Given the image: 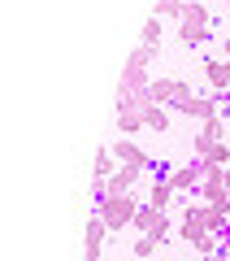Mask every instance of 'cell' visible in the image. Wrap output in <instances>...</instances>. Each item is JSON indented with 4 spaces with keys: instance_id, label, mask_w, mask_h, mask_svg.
<instances>
[{
    "instance_id": "1",
    "label": "cell",
    "mask_w": 230,
    "mask_h": 261,
    "mask_svg": "<svg viewBox=\"0 0 230 261\" xmlns=\"http://www.w3.org/2000/svg\"><path fill=\"white\" fill-rule=\"evenodd\" d=\"M204 231L226 235L230 222H226V214H221V209H213V205H191V209H187V218H183V226H178V235L191 244L195 235H204Z\"/></svg>"
},
{
    "instance_id": "18",
    "label": "cell",
    "mask_w": 230,
    "mask_h": 261,
    "mask_svg": "<svg viewBox=\"0 0 230 261\" xmlns=\"http://www.w3.org/2000/svg\"><path fill=\"white\" fill-rule=\"evenodd\" d=\"M209 166H230V144H226V140L209 152Z\"/></svg>"
},
{
    "instance_id": "5",
    "label": "cell",
    "mask_w": 230,
    "mask_h": 261,
    "mask_svg": "<svg viewBox=\"0 0 230 261\" xmlns=\"http://www.w3.org/2000/svg\"><path fill=\"white\" fill-rule=\"evenodd\" d=\"M104 235H113V231H109V222H104L100 214H92V222H87V235H83V257H87V261H100V252H104Z\"/></svg>"
},
{
    "instance_id": "9",
    "label": "cell",
    "mask_w": 230,
    "mask_h": 261,
    "mask_svg": "<svg viewBox=\"0 0 230 261\" xmlns=\"http://www.w3.org/2000/svg\"><path fill=\"white\" fill-rule=\"evenodd\" d=\"M204 79H209L213 92H230V61H221V57H209V61H204Z\"/></svg>"
},
{
    "instance_id": "8",
    "label": "cell",
    "mask_w": 230,
    "mask_h": 261,
    "mask_svg": "<svg viewBox=\"0 0 230 261\" xmlns=\"http://www.w3.org/2000/svg\"><path fill=\"white\" fill-rule=\"evenodd\" d=\"M217 105H221L217 96H191V100L183 105V113H187V118H195V122H217L221 118Z\"/></svg>"
},
{
    "instance_id": "4",
    "label": "cell",
    "mask_w": 230,
    "mask_h": 261,
    "mask_svg": "<svg viewBox=\"0 0 230 261\" xmlns=\"http://www.w3.org/2000/svg\"><path fill=\"white\" fill-rule=\"evenodd\" d=\"M148 96H152V100L157 105H174V109H183L187 100H191V87L183 83V79H152V87H148Z\"/></svg>"
},
{
    "instance_id": "13",
    "label": "cell",
    "mask_w": 230,
    "mask_h": 261,
    "mask_svg": "<svg viewBox=\"0 0 230 261\" xmlns=\"http://www.w3.org/2000/svg\"><path fill=\"white\" fill-rule=\"evenodd\" d=\"M118 166H122V161L113 157V148H100V152H96V178H113V174H118Z\"/></svg>"
},
{
    "instance_id": "15",
    "label": "cell",
    "mask_w": 230,
    "mask_h": 261,
    "mask_svg": "<svg viewBox=\"0 0 230 261\" xmlns=\"http://www.w3.org/2000/svg\"><path fill=\"white\" fill-rule=\"evenodd\" d=\"M191 248L200 252V257H213V252H217V235H213V231H204V235H195V240H191Z\"/></svg>"
},
{
    "instance_id": "2",
    "label": "cell",
    "mask_w": 230,
    "mask_h": 261,
    "mask_svg": "<svg viewBox=\"0 0 230 261\" xmlns=\"http://www.w3.org/2000/svg\"><path fill=\"white\" fill-rule=\"evenodd\" d=\"M96 214L109 222V231H126V226H135V214H139V200L135 192H122V196H104L100 205H96Z\"/></svg>"
},
{
    "instance_id": "12",
    "label": "cell",
    "mask_w": 230,
    "mask_h": 261,
    "mask_svg": "<svg viewBox=\"0 0 230 261\" xmlns=\"http://www.w3.org/2000/svg\"><path fill=\"white\" fill-rule=\"evenodd\" d=\"M169 200H174V187H169V178H157V187H152V196H148V205L165 214V209H169Z\"/></svg>"
},
{
    "instance_id": "20",
    "label": "cell",
    "mask_w": 230,
    "mask_h": 261,
    "mask_svg": "<svg viewBox=\"0 0 230 261\" xmlns=\"http://www.w3.org/2000/svg\"><path fill=\"white\" fill-rule=\"evenodd\" d=\"M226 187H230V166H226Z\"/></svg>"
},
{
    "instance_id": "17",
    "label": "cell",
    "mask_w": 230,
    "mask_h": 261,
    "mask_svg": "<svg viewBox=\"0 0 230 261\" xmlns=\"http://www.w3.org/2000/svg\"><path fill=\"white\" fill-rule=\"evenodd\" d=\"M152 252H157V240H152V235H139V240H135V257H139V261H148Z\"/></svg>"
},
{
    "instance_id": "10",
    "label": "cell",
    "mask_w": 230,
    "mask_h": 261,
    "mask_svg": "<svg viewBox=\"0 0 230 261\" xmlns=\"http://www.w3.org/2000/svg\"><path fill=\"white\" fill-rule=\"evenodd\" d=\"M139 126H143V113H139L130 100H118V130L122 135H135Z\"/></svg>"
},
{
    "instance_id": "14",
    "label": "cell",
    "mask_w": 230,
    "mask_h": 261,
    "mask_svg": "<svg viewBox=\"0 0 230 261\" xmlns=\"http://www.w3.org/2000/svg\"><path fill=\"white\" fill-rule=\"evenodd\" d=\"M161 39H165L161 18H148V22H143V48H161Z\"/></svg>"
},
{
    "instance_id": "11",
    "label": "cell",
    "mask_w": 230,
    "mask_h": 261,
    "mask_svg": "<svg viewBox=\"0 0 230 261\" xmlns=\"http://www.w3.org/2000/svg\"><path fill=\"white\" fill-rule=\"evenodd\" d=\"M143 174V170H130V166H118V174L109 178V196H122V192H130L135 187V178Z\"/></svg>"
},
{
    "instance_id": "16",
    "label": "cell",
    "mask_w": 230,
    "mask_h": 261,
    "mask_svg": "<svg viewBox=\"0 0 230 261\" xmlns=\"http://www.w3.org/2000/svg\"><path fill=\"white\" fill-rule=\"evenodd\" d=\"M187 0H157V18H183Z\"/></svg>"
},
{
    "instance_id": "19",
    "label": "cell",
    "mask_w": 230,
    "mask_h": 261,
    "mask_svg": "<svg viewBox=\"0 0 230 261\" xmlns=\"http://www.w3.org/2000/svg\"><path fill=\"white\" fill-rule=\"evenodd\" d=\"M221 61H230V39H226V44H221Z\"/></svg>"
},
{
    "instance_id": "7",
    "label": "cell",
    "mask_w": 230,
    "mask_h": 261,
    "mask_svg": "<svg viewBox=\"0 0 230 261\" xmlns=\"http://www.w3.org/2000/svg\"><path fill=\"white\" fill-rule=\"evenodd\" d=\"M109 148H113V157H118L122 166H130V170H148V152L139 148L130 135H122V140H118V144H109Z\"/></svg>"
},
{
    "instance_id": "6",
    "label": "cell",
    "mask_w": 230,
    "mask_h": 261,
    "mask_svg": "<svg viewBox=\"0 0 230 261\" xmlns=\"http://www.w3.org/2000/svg\"><path fill=\"white\" fill-rule=\"evenodd\" d=\"M221 140H226V122H200V130H195V157H204V161H209V152L213 148H217V144Z\"/></svg>"
},
{
    "instance_id": "3",
    "label": "cell",
    "mask_w": 230,
    "mask_h": 261,
    "mask_svg": "<svg viewBox=\"0 0 230 261\" xmlns=\"http://www.w3.org/2000/svg\"><path fill=\"white\" fill-rule=\"evenodd\" d=\"M178 39L183 44H204L209 39V9H204V0H187L183 18H178Z\"/></svg>"
}]
</instances>
